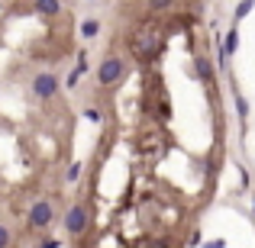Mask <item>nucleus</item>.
Wrapping results in <instances>:
<instances>
[{
  "label": "nucleus",
  "instance_id": "3",
  "mask_svg": "<svg viewBox=\"0 0 255 248\" xmlns=\"http://www.w3.org/2000/svg\"><path fill=\"white\" fill-rule=\"evenodd\" d=\"M62 90V81H58V75L55 71H39L36 78H32V84H29V93H32V100H52L55 93Z\"/></svg>",
  "mask_w": 255,
  "mask_h": 248
},
{
  "label": "nucleus",
  "instance_id": "10",
  "mask_svg": "<svg viewBox=\"0 0 255 248\" xmlns=\"http://www.w3.org/2000/svg\"><path fill=\"white\" fill-rule=\"evenodd\" d=\"M233 100H236V110H239V119H243V123H246V119H249V100H246L243 97V93H233Z\"/></svg>",
  "mask_w": 255,
  "mask_h": 248
},
{
  "label": "nucleus",
  "instance_id": "8",
  "mask_svg": "<svg viewBox=\"0 0 255 248\" xmlns=\"http://www.w3.org/2000/svg\"><path fill=\"white\" fill-rule=\"evenodd\" d=\"M36 13H45V16H58V13H62V3H58V0H36Z\"/></svg>",
  "mask_w": 255,
  "mask_h": 248
},
{
  "label": "nucleus",
  "instance_id": "16",
  "mask_svg": "<svg viewBox=\"0 0 255 248\" xmlns=\"http://www.w3.org/2000/svg\"><path fill=\"white\" fill-rule=\"evenodd\" d=\"M200 239H204V236H200V229H194L191 232V245H200Z\"/></svg>",
  "mask_w": 255,
  "mask_h": 248
},
{
  "label": "nucleus",
  "instance_id": "11",
  "mask_svg": "<svg viewBox=\"0 0 255 248\" xmlns=\"http://www.w3.org/2000/svg\"><path fill=\"white\" fill-rule=\"evenodd\" d=\"M252 0H243V3H236V13H233V19H236V23H239V19H246V16H249V13H252Z\"/></svg>",
  "mask_w": 255,
  "mask_h": 248
},
{
  "label": "nucleus",
  "instance_id": "6",
  "mask_svg": "<svg viewBox=\"0 0 255 248\" xmlns=\"http://www.w3.org/2000/svg\"><path fill=\"white\" fill-rule=\"evenodd\" d=\"M194 68H197V78H200V81L213 84L217 71H213V65H210V58H207V55H197V58H194Z\"/></svg>",
  "mask_w": 255,
  "mask_h": 248
},
{
  "label": "nucleus",
  "instance_id": "1",
  "mask_svg": "<svg viewBox=\"0 0 255 248\" xmlns=\"http://www.w3.org/2000/svg\"><path fill=\"white\" fill-rule=\"evenodd\" d=\"M65 232H68L71 239H81L87 232V226H91V213H87L84 203H71L68 210H65V219H62Z\"/></svg>",
  "mask_w": 255,
  "mask_h": 248
},
{
  "label": "nucleus",
  "instance_id": "5",
  "mask_svg": "<svg viewBox=\"0 0 255 248\" xmlns=\"http://www.w3.org/2000/svg\"><path fill=\"white\" fill-rule=\"evenodd\" d=\"M87 71H91V68H87V52H81V55H78V62H75V68H71V75L65 78V87H68V90H75L78 81H81Z\"/></svg>",
  "mask_w": 255,
  "mask_h": 248
},
{
  "label": "nucleus",
  "instance_id": "18",
  "mask_svg": "<svg viewBox=\"0 0 255 248\" xmlns=\"http://www.w3.org/2000/svg\"><path fill=\"white\" fill-rule=\"evenodd\" d=\"M252 210H255V197H252Z\"/></svg>",
  "mask_w": 255,
  "mask_h": 248
},
{
  "label": "nucleus",
  "instance_id": "13",
  "mask_svg": "<svg viewBox=\"0 0 255 248\" xmlns=\"http://www.w3.org/2000/svg\"><path fill=\"white\" fill-rule=\"evenodd\" d=\"M36 248H62V239H42Z\"/></svg>",
  "mask_w": 255,
  "mask_h": 248
},
{
  "label": "nucleus",
  "instance_id": "7",
  "mask_svg": "<svg viewBox=\"0 0 255 248\" xmlns=\"http://www.w3.org/2000/svg\"><path fill=\"white\" fill-rule=\"evenodd\" d=\"M97 32H100V19L97 16L81 19V39H97Z\"/></svg>",
  "mask_w": 255,
  "mask_h": 248
},
{
  "label": "nucleus",
  "instance_id": "14",
  "mask_svg": "<svg viewBox=\"0 0 255 248\" xmlns=\"http://www.w3.org/2000/svg\"><path fill=\"white\" fill-rule=\"evenodd\" d=\"M84 119L87 123H100L104 116H100V110H84Z\"/></svg>",
  "mask_w": 255,
  "mask_h": 248
},
{
  "label": "nucleus",
  "instance_id": "17",
  "mask_svg": "<svg viewBox=\"0 0 255 248\" xmlns=\"http://www.w3.org/2000/svg\"><path fill=\"white\" fill-rule=\"evenodd\" d=\"M155 248H171V245H168V242H158V245H155Z\"/></svg>",
  "mask_w": 255,
  "mask_h": 248
},
{
  "label": "nucleus",
  "instance_id": "4",
  "mask_svg": "<svg viewBox=\"0 0 255 248\" xmlns=\"http://www.w3.org/2000/svg\"><path fill=\"white\" fill-rule=\"evenodd\" d=\"M26 223H29V229H36V232L52 229V223H55V206H52L49 200H36V203L26 210Z\"/></svg>",
  "mask_w": 255,
  "mask_h": 248
},
{
  "label": "nucleus",
  "instance_id": "12",
  "mask_svg": "<svg viewBox=\"0 0 255 248\" xmlns=\"http://www.w3.org/2000/svg\"><path fill=\"white\" fill-rule=\"evenodd\" d=\"M10 245H13V232L6 223H0V248H10Z\"/></svg>",
  "mask_w": 255,
  "mask_h": 248
},
{
  "label": "nucleus",
  "instance_id": "2",
  "mask_svg": "<svg viewBox=\"0 0 255 248\" xmlns=\"http://www.w3.org/2000/svg\"><path fill=\"white\" fill-rule=\"evenodd\" d=\"M123 75H126V58L123 55H107L104 62H100V68H97V84L100 87H113V84L123 81Z\"/></svg>",
  "mask_w": 255,
  "mask_h": 248
},
{
  "label": "nucleus",
  "instance_id": "15",
  "mask_svg": "<svg viewBox=\"0 0 255 248\" xmlns=\"http://www.w3.org/2000/svg\"><path fill=\"white\" fill-rule=\"evenodd\" d=\"M204 248H226V239H207Z\"/></svg>",
  "mask_w": 255,
  "mask_h": 248
},
{
  "label": "nucleus",
  "instance_id": "9",
  "mask_svg": "<svg viewBox=\"0 0 255 248\" xmlns=\"http://www.w3.org/2000/svg\"><path fill=\"white\" fill-rule=\"evenodd\" d=\"M81 174H84V165L81 162H71L68 171H65V180H68V184H78V180H81Z\"/></svg>",
  "mask_w": 255,
  "mask_h": 248
}]
</instances>
